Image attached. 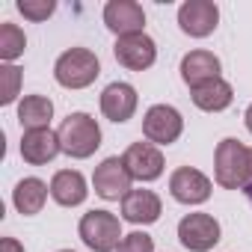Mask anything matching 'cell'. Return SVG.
Returning <instances> with one entry per match:
<instances>
[{"label": "cell", "mask_w": 252, "mask_h": 252, "mask_svg": "<svg viewBox=\"0 0 252 252\" xmlns=\"http://www.w3.org/2000/svg\"><path fill=\"white\" fill-rule=\"evenodd\" d=\"M57 137H60L63 155H68L74 160L92 158L98 152V146H101V128H98V122L89 113H68L60 122Z\"/></svg>", "instance_id": "6da1fadb"}, {"label": "cell", "mask_w": 252, "mask_h": 252, "mask_svg": "<svg viewBox=\"0 0 252 252\" xmlns=\"http://www.w3.org/2000/svg\"><path fill=\"white\" fill-rule=\"evenodd\" d=\"M249 152L240 140L225 137L214 152V178L222 190H243L249 181Z\"/></svg>", "instance_id": "7a4b0ae2"}, {"label": "cell", "mask_w": 252, "mask_h": 252, "mask_svg": "<svg viewBox=\"0 0 252 252\" xmlns=\"http://www.w3.org/2000/svg\"><path fill=\"white\" fill-rule=\"evenodd\" d=\"M101 74V63L89 48H68L54 63V77L65 89H86Z\"/></svg>", "instance_id": "3957f363"}, {"label": "cell", "mask_w": 252, "mask_h": 252, "mask_svg": "<svg viewBox=\"0 0 252 252\" xmlns=\"http://www.w3.org/2000/svg\"><path fill=\"white\" fill-rule=\"evenodd\" d=\"M77 234L92 252H116L122 237H125L119 217L110 214V211H89V214H83L80 225H77Z\"/></svg>", "instance_id": "277c9868"}, {"label": "cell", "mask_w": 252, "mask_h": 252, "mask_svg": "<svg viewBox=\"0 0 252 252\" xmlns=\"http://www.w3.org/2000/svg\"><path fill=\"white\" fill-rule=\"evenodd\" d=\"M184 131V119L169 104H155L143 116V137L152 146H172Z\"/></svg>", "instance_id": "5b68a950"}, {"label": "cell", "mask_w": 252, "mask_h": 252, "mask_svg": "<svg viewBox=\"0 0 252 252\" xmlns=\"http://www.w3.org/2000/svg\"><path fill=\"white\" fill-rule=\"evenodd\" d=\"M178 240L190 252H208L220 243V222L211 214H202V211L187 214L178 222Z\"/></svg>", "instance_id": "8992f818"}, {"label": "cell", "mask_w": 252, "mask_h": 252, "mask_svg": "<svg viewBox=\"0 0 252 252\" xmlns=\"http://www.w3.org/2000/svg\"><path fill=\"white\" fill-rule=\"evenodd\" d=\"M113 57L119 65H125L128 71H146L155 65L158 60V45L152 36L146 33H134V36H122L113 45Z\"/></svg>", "instance_id": "52a82bcc"}, {"label": "cell", "mask_w": 252, "mask_h": 252, "mask_svg": "<svg viewBox=\"0 0 252 252\" xmlns=\"http://www.w3.org/2000/svg\"><path fill=\"white\" fill-rule=\"evenodd\" d=\"M131 175L125 169V160L122 158H107L95 166V175H92V187L101 199L107 202H116V199H125L131 193Z\"/></svg>", "instance_id": "ba28073f"}, {"label": "cell", "mask_w": 252, "mask_h": 252, "mask_svg": "<svg viewBox=\"0 0 252 252\" xmlns=\"http://www.w3.org/2000/svg\"><path fill=\"white\" fill-rule=\"evenodd\" d=\"M211 178L193 166H178L172 175H169V193L175 202L181 205H202L211 199Z\"/></svg>", "instance_id": "9c48e42d"}, {"label": "cell", "mask_w": 252, "mask_h": 252, "mask_svg": "<svg viewBox=\"0 0 252 252\" xmlns=\"http://www.w3.org/2000/svg\"><path fill=\"white\" fill-rule=\"evenodd\" d=\"M122 160L134 181H158L163 175V155L152 143H131L125 149Z\"/></svg>", "instance_id": "30bf717a"}, {"label": "cell", "mask_w": 252, "mask_h": 252, "mask_svg": "<svg viewBox=\"0 0 252 252\" xmlns=\"http://www.w3.org/2000/svg\"><path fill=\"white\" fill-rule=\"evenodd\" d=\"M220 24V9L211 0H187L178 9V27L193 36V39H205L217 30Z\"/></svg>", "instance_id": "8fae6325"}, {"label": "cell", "mask_w": 252, "mask_h": 252, "mask_svg": "<svg viewBox=\"0 0 252 252\" xmlns=\"http://www.w3.org/2000/svg\"><path fill=\"white\" fill-rule=\"evenodd\" d=\"M104 24H107L110 33H116V39L134 36V33H143L146 12H143L140 3H134V0H110L104 6Z\"/></svg>", "instance_id": "7c38bea8"}, {"label": "cell", "mask_w": 252, "mask_h": 252, "mask_svg": "<svg viewBox=\"0 0 252 252\" xmlns=\"http://www.w3.org/2000/svg\"><path fill=\"white\" fill-rule=\"evenodd\" d=\"M160 214H163V205L155 190H131L122 199V217L134 225H152L160 220Z\"/></svg>", "instance_id": "4fadbf2b"}, {"label": "cell", "mask_w": 252, "mask_h": 252, "mask_svg": "<svg viewBox=\"0 0 252 252\" xmlns=\"http://www.w3.org/2000/svg\"><path fill=\"white\" fill-rule=\"evenodd\" d=\"M101 113L110 119V122H116V125H122V122H128L134 113H137V89L131 86V83H110L104 92H101Z\"/></svg>", "instance_id": "5bb4252c"}, {"label": "cell", "mask_w": 252, "mask_h": 252, "mask_svg": "<svg viewBox=\"0 0 252 252\" xmlns=\"http://www.w3.org/2000/svg\"><path fill=\"white\" fill-rule=\"evenodd\" d=\"M60 152H63V149H60V137H57V131H51V128L27 131V134L21 137V158H24L27 163H33V166L51 163Z\"/></svg>", "instance_id": "9a60e30c"}, {"label": "cell", "mask_w": 252, "mask_h": 252, "mask_svg": "<svg viewBox=\"0 0 252 252\" xmlns=\"http://www.w3.org/2000/svg\"><path fill=\"white\" fill-rule=\"evenodd\" d=\"M217 77H220V57L217 54H211V51H190V54H184V60H181V80L190 89H196V86H202L208 80H217Z\"/></svg>", "instance_id": "2e32d148"}, {"label": "cell", "mask_w": 252, "mask_h": 252, "mask_svg": "<svg viewBox=\"0 0 252 252\" xmlns=\"http://www.w3.org/2000/svg\"><path fill=\"white\" fill-rule=\"evenodd\" d=\"M86 178L77 169H60L51 178V199L63 208H77L86 202Z\"/></svg>", "instance_id": "e0dca14e"}, {"label": "cell", "mask_w": 252, "mask_h": 252, "mask_svg": "<svg viewBox=\"0 0 252 252\" xmlns=\"http://www.w3.org/2000/svg\"><path fill=\"white\" fill-rule=\"evenodd\" d=\"M190 95H193V104H196L199 110H205V113H222V110L231 107V101H234V89H231V83L222 80V77L208 80V83L190 89Z\"/></svg>", "instance_id": "ac0fdd59"}, {"label": "cell", "mask_w": 252, "mask_h": 252, "mask_svg": "<svg viewBox=\"0 0 252 252\" xmlns=\"http://www.w3.org/2000/svg\"><path fill=\"white\" fill-rule=\"evenodd\" d=\"M54 119V101L48 95H24L18 104V122L24 134L27 131H42Z\"/></svg>", "instance_id": "d6986e66"}, {"label": "cell", "mask_w": 252, "mask_h": 252, "mask_svg": "<svg viewBox=\"0 0 252 252\" xmlns=\"http://www.w3.org/2000/svg\"><path fill=\"white\" fill-rule=\"evenodd\" d=\"M48 193H51V187L42 178H21L15 184V190H12V205L18 208V214L33 217V214H39L45 208Z\"/></svg>", "instance_id": "ffe728a7"}, {"label": "cell", "mask_w": 252, "mask_h": 252, "mask_svg": "<svg viewBox=\"0 0 252 252\" xmlns=\"http://www.w3.org/2000/svg\"><path fill=\"white\" fill-rule=\"evenodd\" d=\"M24 48H27V36L18 24H9V21L0 24V60L12 63L24 54Z\"/></svg>", "instance_id": "44dd1931"}, {"label": "cell", "mask_w": 252, "mask_h": 252, "mask_svg": "<svg viewBox=\"0 0 252 252\" xmlns=\"http://www.w3.org/2000/svg\"><path fill=\"white\" fill-rule=\"evenodd\" d=\"M21 89V68L12 63L0 65V104H12Z\"/></svg>", "instance_id": "7402d4cb"}, {"label": "cell", "mask_w": 252, "mask_h": 252, "mask_svg": "<svg viewBox=\"0 0 252 252\" xmlns=\"http://www.w3.org/2000/svg\"><path fill=\"white\" fill-rule=\"evenodd\" d=\"M15 9L27 18V21H48L51 15H54V9H57V3L54 0H18L15 3Z\"/></svg>", "instance_id": "603a6c76"}, {"label": "cell", "mask_w": 252, "mask_h": 252, "mask_svg": "<svg viewBox=\"0 0 252 252\" xmlns=\"http://www.w3.org/2000/svg\"><path fill=\"white\" fill-rule=\"evenodd\" d=\"M116 252H155V240L146 231H131V234L122 237V243H119Z\"/></svg>", "instance_id": "cb8c5ba5"}, {"label": "cell", "mask_w": 252, "mask_h": 252, "mask_svg": "<svg viewBox=\"0 0 252 252\" xmlns=\"http://www.w3.org/2000/svg\"><path fill=\"white\" fill-rule=\"evenodd\" d=\"M0 252H24V246L15 237H3V240H0Z\"/></svg>", "instance_id": "d4e9b609"}, {"label": "cell", "mask_w": 252, "mask_h": 252, "mask_svg": "<svg viewBox=\"0 0 252 252\" xmlns=\"http://www.w3.org/2000/svg\"><path fill=\"white\" fill-rule=\"evenodd\" d=\"M243 122H246V131L252 134V104L246 107V116H243Z\"/></svg>", "instance_id": "484cf974"}, {"label": "cell", "mask_w": 252, "mask_h": 252, "mask_svg": "<svg viewBox=\"0 0 252 252\" xmlns=\"http://www.w3.org/2000/svg\"><path fill=\"white\" fill-rule=\"evenodd\" d=\"M243 193H246V199H249V202H252V184H249V187H246V190H243Z\"/></svg>", "instance_id": "4316f807"}, {"label": "cell", "mask_w": 252, "mask_h": 252, "mask_svg": "<svg viewBox=\"0 0 252 252\" xmlns=\"http://www.w3.org/2000/svg\"><path fill=\"white\" fill-rule=\"evenodd\" d=\"M60 252H71V249H60Z\"/></svg>", "instance_id": "83f0119b"}]
</instances>
